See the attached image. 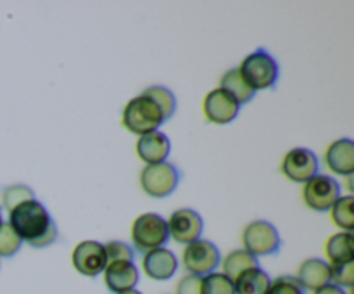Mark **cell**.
I'll return each mask as SVG.
<instances>
[{"mask_svg": "<svg viewBox=\"0 0 354 294\" xmlns=\"http://www.w3.org/2000/svg\"><path fill=\"white\" fill-rule=\"evenodd\" d=\"M9 225L31 248H47L57 241V225L38 199L24 201L9 211Z\"/></svg>", "mask_w": 354, "mask_h": 294, "instance_id": "1", "label": "cell"}, {"mask_svg": "<svg viewBox=\"0 0 354 294\" xmlns=\"http://www.w3.org/2000/svg\"><path fill=\"white\" fill-rule=\"evenodd\" d=\"M165 121L161 107L144 92L128 100L123 109V127L130 134L140 135V137L156 131Z\"/></svg>", "mask_w": 354, "mask_h": 294, "instance_id": "2", "label": "cell"}, {"mask_svg": "<svg viewBox=\"0 0 354 294\" xmlns=\"http://www.w3.org/2000/svg\"><path fill=\"white\" fill-rule=\"evenodd\" d=\"M237 69L242 78L245 80V83L254 92L256 90L273 89L279 82V62L265 48H258L252 54H249L248 57H244V61L241 62Z\"/></svg>", "mask_w": 354, "mask_h": 294, "instance_id": "3", "label": "cell"}, {"mask_svg": "<svg viewBox=\"0 0 354 294\" xmlns=\"http://www.w3.org/2000/svg\"><path fill=\"white\" fill-rule=\"evenodd\" d=\"M169 239L168 221L158 213H144L135 218L131 225V241L142 255L152 249L165 248Z\"/></svg>", "mask_w": 354, "mask_h": 294, "instance_id": "4", "label": "cell"}, {"mask_svg": "<svg viewBox=\"0 0 354 294\" xmlns=\"http://www.w3.org/2000/svg\"><path fill=\"white\" fill-rule=\"evenodd\" d=\"M180 178H182V172L168 161L147 165L140 172L142 189L151 197H166L175 192Z\"/></svg>", "mask_w": 354, "mask_h": 294, "instance_id": "5", "label": "cell"}, {"mask_svg": "<svg viewBox=\"0 0 354 294\" xmlns=\"http://www.w3.org/2000/svg\"><path fill=\"white\" fill-rule=\"evenodd\" d=\"M244 249L252 256H272L280 251L282 239L273 223L266 220H254L244 228L242 234Z\"/></svg>", "mask_w": 354, "mask_h": 294, "instance_id": "6", "label": "cell"}, {"mask_svg": "<svg viewBox=\"0 0 354 294\" xmlns=\"http://www.w3.org/2000/svg\"><path fill=\"white\" fill-rule=\"evenodd\" d=\"M221 261L220 249L216 244L206 239H197L185 246L182 255L183 268L190 272V275L204 277L207 273H213Z\"/></svg>", "mask_w": 354, "mask_h": 294, "instance_id": "7", "label": "cell"}, {"mask_svg": "<svg viewBox=\"0 0 354 294\" xmlns=\"http://www.w3.org/2000/svg\"><path fill=\"white\" fill-rule=\"evenodd\" d=\"M341 197V187L335 178L328 175H315L304 183L303 199L306 206L313 211L330 210L332 204Z\"/></svg>", "mask_w": 354, "mask_h": 294, "instance_id": "8", "label": "cell"}, {"mask_svg": "<svg viewBox=\"0 0 354 294\" xmlns=\"http://www.w3.org/2000/svg\"><path fill=\"white\" fill-rule=\"evenodd\" d=\"M318 168H320V163L313 151L306 147H294L283 156L280 169L292 182L306 183L308 180L318 175Z\"/></svg>", "mask_w": 354, "mask_h": 294, "instance_id": "9", "label": "cell"}, {"mask_svg": "<svg viewBox=\"0 0 354 294\" xmlns=\"http://www.w3.org/2000/svg\"><path fill=\"white\" fill-rule=\"evenodd\" d=\"M73 266L85 277H97L104 272L107 265V256L104 244L97 241H83L73 249Z\"/></svg>", "mask_w": 354, "mask_h": 294, "instance_id": "10", "label": "cell"}, {"mask_svg": "<svg viewBox=\"0 0 354 294\" xmlns=\"http://www.w3.org/2000/svg\"><path fill=\"white\" fill-rule=\"evenodd\" d=\"M204 230V221L197 211L190 208H182V210L173 211L168 220L169 237L175 239L178 244H190V242L201 239Z\"/></svg>", "mask_w": 354, "mask_h": 294, "instance_id": "11", "label": "cell"}, {"mask_svg": "<svg viewBox=\"0 0 354 294\" xmlns=\"http://www.w3.org/2000/svg\"><path fill=\"white\" fill-rule=\"evenodd\" d=\"M203 111L209 123L227 125L237 118L239 111H241V104L225 90L214 89L204 97Z\"/></svg>", "mask_w": 354, "mask_h": 294, "instance_id": "12", "label": "cell"}, {"mask_svg": "<svg viewBox=\"0 0 354 294\" xmlns=\"http://www.w3.org/2000/svg\"><path fill=\"white\" fill-rule=\"evenodd\" d=\"M142 268L149 279L161 282V280H169L175 275L176 268H178V259H176L175 252L166 248L152 249V251L145 252L142 258Z\"/></svg>", "mask_w": 354, "mask_h": 294, "instance_id": "13", "label": "cell"}, {"mask_svg": "<svg viewBox=\"0 0 354 294\" xmlns=\"http://www.w3.org/2000/svg\"><path fill=\"white\" fill-rule=\"evenodd\" d=\"M138 279H140V273L133 261H113L107 263L104 268V284L114 294L135 289Z\"/></svg>", "mask_w": 354, "mask_h": 294, "instance_id": "14", "label": "cell"}, {"mask_svg": "<svg viewBox=\"0 0 354 294\" xmlns=\"http://www.w3.org/2000/svg\"><path fill=\"white\" fill-rule=\"evenodd\" d=\"M325 165L335 175L351 176L354 173V142L351 138H339L325 151Z\"/></svg>", "mask_w": 354, "mask_h": 294, "instance_id": "15", "label": "cell"}, {"mask_svg": "<svg viewBox=\"0 0 354 294\" xmlns=\"http://www.w3.org/2000/svg\"><path fill=\"white\" fill-rule=\"evenodd\" d=\"M169 151H171V142L159 130L142 135L137 140V154L145 165H158L166 161Z\"/></svg>", "mask_w": 354, "mask_h": 294, "instance_id": "16", "label": "cell"}, {"mask_svg": "<svg viewBox=\"0 0 354 294\" xmlns=\"http://www.w3.org/2000/svg\"><path fill=\"white\" fill-rule=\"evenodd\" d=\"M296 279L304 291H317L330 284V265L320 258H308L297 268Z\"/></svg>", "mask_w": 354, "mask_h": 294, "instance_id": "17", "label": "cell"}, {"mask_svg": "<svg viewBox=\"0 0 354 294\" xmlns=\"http://www.w3.org/2000/svg\"><path fill=\"white\" fill-rule=\"evenodd\" d=\"M328 265H344L354 261V239L351 232H337L325 242Z\"/></svg>", "mask_w": 354, "mask_h": 294, "instance_id": "18", "label": "cell"}, {"mask_svg": "<svg viewBox=\"0 0 354 294\" xmlns=\"http://www.w3.org/2000/svg\"><path fill=\"white\" fill-rule=\"evenodd\" d=\"M270 284L272 279L259 266L245 270L234 280L235 294H268Z\"/></svg>", "mask_w": 354, "mask_h": 294, "instance_id": "19", "label": "cell"}, {"mask_svg": "<svg viewBox=\"0 0 354 294\" xmlns=\"http://www.w3.org/2000/svg\"><path fill=\"white\" fill-rule=\"evenodd\" d=\"M220 89L230 93L239 104L249 102V100H252V97H254L256 93L254 90L245 83V80L242 78V75L239 73L237 68L230 69V71H227L223 76H221Z\"/></svg>", "mask_w": 354, "mask_h": 294, "instance_id": "20", "label": "cell"}, {"mask_svg": "<svg viewBox=\"0 0 354 294\" xmlns=\"http://www.w3.org/2000/svg\"><path fill=\"white\" fill-rule=\"evenodd\" d=\"M259 266V261L256 256L248 252L245 249H235V251L228 252L223 259V272L230 280H235L242 272L249 268H256Z\"/></svg>", "mask_w": 354, "mask_h": 294, "instance_id": "21", "label": "cell"}, {"mask_svg": "<svg viewBox=\"0 0 354 294\" xmlns=\"http://www.w3.org/2000/svg\"><path fill=\"white\" fill-rule=\"evenodd\" d=\"M354 197L341 196L334 204H332V220L339 228L346 232H351L354 228Z\"/></svg>", "mask_w": 354, "mask_h": 294, "instance_id": "22", "label": "cell"}, {"mask_svg": "<svg viewBox=\"0 0 354 294\" xmlns=\"http://www.w3.org/2000/svg\"><path fill=\"white\" fill-rule=\"evenodd\" d=\"M201 294H235L234 280L221 272L207 273L201 280Z\"/></svg>", "mask_w": 354, "mask_h": 294, "instance_id": "23", "label": "cell"}, {"mask_svg": "<svg viewBox=\"0 0 354 294\" xmlns=\"http://www.w3.org/2000/svg\"><path fill=\"white\" fill-rule=\"evenodd\" d=\"M144 93L158 102V106L161 107L162 114H165L166 121H168L169 118L175 114L176 99H175V95H173L171 90L166 89V86H161V85H154V86H149V89H145Z\"/></svg>", "mask_w": 354, "mask_h": 294, "instance_id": "24", "label": "cell"}, {"mask_svg": "<svg viewBox=\"0 0 354 294\" xmlns=\"http://www.w3.org/2000/svg\"><path fill=\"white\" fill-rule=\"evenodd\" d=\"M30 199H35V194L28 185H21V183H17V185H10V187H6V189H3L2 203H3V208H6L7 211H10L12 208H16L17 204L24 203V201H30Z\"/></svg>", "mask_w": 354, "mask_h": 294, "instance_id": "25", "label": "cell"}, {"mask_svg": "<svg viewBox=\"0 0 354 294\" xmlns=\"http://www.w3.org/2000/svg\"><path fill=\"white\" fill-rule=\"evenodd\" d=\"M23 241L19 239V235L12 230V227L7 223L0 225V256L2 258H10V256L16 255L19 251Z\"/></svg>", "mask_w": 354, "mask_h": 294, "instance_id": "26", "label": "cell"}, {"mask_svg": "<svg viewBox=\"0 0 354 294\" xmlns=\"http://www.w3.org/2000/svg\"><path fill=\"white\" fill-rule=\"evenodd\" d=\"M104 249H106L107 263L113 261H133L135 252L127 242L121 241H111L107 244H104Z\"/></svg>", "mask_w": 354, "mask_h": 294, "instance_id": "27", "label": "cell"}, {"mask_svg": "<svg viewBox=\"0 0 354 294\" xmlns=\"http://www.w3.org/2000/svg\"><path fill=\"white\" fill-rule=\"evenodd\" d=\"M268 294H306L296 277L280 275L270 284Z\"/></svg>", "mask_w": 354, "mask_h": 294, "instance_id": "28", "label": "cell"}, {"mask_svg": "<svg viewBox=\"0 0 354 294\" xmlns=\"http://www.w3.org/2000/svg\"><path fill=\"white\" fill-rule=\"evenodd\" d=\"M330 284L337 287H353L354 284V261L344 265H330Z\"/></svg>", "mask_w": 354, "mask_h": 294, "instance_id": "29", "label": "cell"}, {"mask_svg": "<svg viewBox=\"0 0 354 294\" xmlns=\"http://www.w3.org/2000/svg\"><path fill=\"white\" fill-rule=\"evenodd\" d=\"M201 280L203 277L185 275L176 284V294H201Z\"/></svg>", "mask_w": 354, "mask_h": 294, "instance_id": "30", "label": "cell"}, {"mask_svg": "<svg viewBox=\"0 0 354 294\" xmlns=\"http://www.w3.org/2000/svg\"><path fill=\"white\" fill-rule=\"evenodd\" d=\"M313 294H346V291L341 289V287L334 286V284H327V286L313 291Z\"/></svg>", "mask_w": 354, "mask_h": 294, "instance_id": "31", "label": "cell"}, {"mask_svg": "<svg viewBox=\"0 0 354 294\" xmlns=\"http://www.w3.org/2000/svg\"><path fill=\"white\" fill-rule=\"evenodd\" d=\"M118 294H142V293L137 289H128V291H123V293H118Z\"/></svg>", "mask_w": 354, "mask_h": 294, "instance_id": "32", "label": "cell"}, {"mask_svg": "<svg viewBox=\"0 0 354 294\" xmlns=\"http://www.w3.org/2000/svg\"><path fill=\"white\" fill-rule=\"evenodd\" d=\"M3 223V221H2V213H0V225H2Z\"/></svg>", "mask_w": 354, "mask_h": 294, "instance_id": "33", "label": "cell"}]
</instances>
